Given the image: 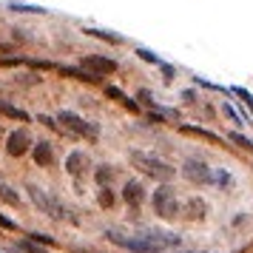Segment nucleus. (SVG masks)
Instances as JSON below:
<instances>
[{
  "label": "nucleus",
  "instance_id": "nucleus-16",
  "mask_svg": "<svg viewBox=\"0 0 253 253\" xmlns=\"http://www.w3.org/2000/svg\"><path fill=\"white\" fill-rule=\"evenodd\" d=\"M179 128H182V131H188V134H199V137H208L211 142H216V145L222 142L216 134H211V131H205V128H196V126H179Z\"/></svg>",
  "mask_w": 253,
  "mask_h": 253
},
{
  "label": "nucleus",
  "instance_id": "nucleus-10",
  "mask_svg": "<svg viewBox=\"0 0 253 253\" xmlns=\"http://www.w3.org/2000/svg\"><path fill=\"white\" fill-rule=\"evenodd\" d=\"M35 162L37 165H51V145L48 142H35Z\"/></svg>",
  "mask_w": 253,
  "mask_h": 253
},
{
  "label": "nucleus",
  "instance_id": "nucleus-19",
  "mask_svg": "<svg viewBox=\"0 0 253 253\" xmlns=\"http://www.w3.org/2000/svg\"><path fill=\"white\" fill-rule=\"evenodd\" d=\"M230 142H236V145H242V148H253L251 139H245L242 134H230Z\"/></svg>",
  "mask_w": 253,
  "mask_h": 253
},
{
  "label": "nucleus",
  "instance_id": "nucleus-11",
  "mask_svg": "<svg viewBox=\"0 0 253 253\" xmlns=\"http://www.w3.org/2000/svg\"><path fill=\"white\" fill-rule=\"evenodd\" d=\"M97 202H100V208H103V211H111V208L117 205V194L111 191V188H100V194H97Z\"/></svg>",
  "mask_w": 253,
  "mask_h": 253
},
{
  "label": "nucleus",
  "instance_id": "nucleus-12",
  "mask_svg": "<svg viewBox=\"0 0 253 253\" xmlns=\"http://www.w3.org/2000/svg\"><path fill=\"white\" fill-rule=\"evenodd\" d=\"M105 94H108V97H114V100H120V103H126L131 111H139V105L134 103V100H128L126 94L120 91V88H114V85H108V88H105Z\"/></svg>",
  "mask_w": 253,
  "mask_h": 253
},
{
  "label": "nucleus",
  "instance_id": "nucleus-15",
  "mask_svg": "<svg viewBox=\"0 0 253 253\" xmlns=\"http://www.w3.org/2000/svg\"><path fill=\"white\" fill-rule=\"evenodd\" d=\"M0 111L6 117H14V120H23V123H29V114L26 111H20V108H14V105H9V103H0Z\"/></svg>",
  "mask_w": 253,
  "mask_h": 253
},
{
  "label": "nucleus",
  "instance_id": "nucleus-13",
  "mask_svg": "<svg viewBox=\"0 0 253 253\" xmlns=\"http://www.w3.org/2000/svg\"><path fill=\"white\" fill-rule=\"evenodd\" d=\"M0 199H3V202H6V205H20V196H17V191H12V188H9V185H3L0 182Z\"/></svg>",
  "mask_w": 253,
  "mask_h": 253
},
{
  "label": "nucleus",
  "instance_id": "nucleus-8",
  "mask_svg": "<svg viewBox=\"0 0 253 253\" xmlns=\"http://www.w3.org/2000/svg\"><path fill=\"white\" fill-rule=\"evenodd\" d=\"M29 145H32V137H29V131H26V128H17V131H12V134H9L6 151H9L12 157H23L26 151H29Z\"/></svg>",
  "mask_w": 253,
  "mask_h": 253
},
{
  "label": "nucleus",
  "instance_id": "nucleus-5",
  "mask_svg": "<svg viewBox=\"0 0 253 253\" xmlns=\"http://www.w3.org/2000/svg\"><path fill=\"white\" fill-rule=\"evenodd\" d=\"M120 199L126 202V208L134 213V216H139V211H142V202H145V188L137 182V179H131V182L123 185V194H120Z\"/></svg>",
  "mask_w": 253,
  "mask_h": 253
},
{
  "label": "nucleus",
  "instance_id": "nucleus-4",
  "mask_svg": "<svg viewBox=\"0 0 253 253\" xmlns=\"http://www.w3.org/2000/svg\"><path fill=\"white\" fill-rule=\"evenodd\" d=\"M182 211H185V222L188 225H205L208 216H211V205H208L205 196H199V194L185 196Z\"/></svg>",
  "mask_w": 253,
  "mask_h": 253
},
{
  "label": "nucleus",
  "instance_id": "nucleus-18",
  "mask_svg": "<svg viewBox=\"0 0 253 253\" xmlns=\"http://www.w3.org/2000/svg\"><path fill=\"white\" fill-rule=\"evenodd\" d=\"M233 94H239L242 100H245V105H248V108H253V94H248L245 88H233Z\"/></svg>",
  "mask_w": 253,
  "mask_h": 253
},
{
  "label": "nucleus",
  "instance_id": "nucleus-20",
  "mask_svg": "<svg viewBox=\"0 0 253 253\" xmlns=\"http://www.w3.org/2000/svg\"><path fill=\"white\" fill-rule=\"evenodd\" d=\"M37 120H40V123H43V126H48V128H57V123H54V120H51V117H46V114H40V117H37Z\"/></svg>",
  "mask_w": 253,
  "mask_h": 253
},
{
  "label": "nucleus",
  "instance_id": "nucleus-7",
  "mask_svg": "<svg viewBox=\"0 0 253 253\" xmlns=\"http://www.w3.org/2000/svg\"><path fill=\"white\" fill-rule=\"evenodd\" d=\"M83 69H88L91 74L103 77V74H114L117 63L114 60H108V57H100V54H88V57H83Z\"/></svg>",
  "mask_w": 253,
  "mask_h": 253
},
{
  "label": "nucleus",
  "instance_id": "nucleus-17",
  "mask_svg": "<svg viewBox=\"0 0 253 253\" xmlns=\"http://www.w3.org/2000/svg\"><path fill=\"white\" fill-rule=\"evenodd\" d=\"M222 111H225V117H228V120H233V123H236V126H245V123H242V117L236 114V111H233V108H230V103L225 105V108H222Z\"/></svg>",
  "mask_w": 253,
  "mask_h": 253
},
{
  "label": "nucleus",
  "instance_id": "nucleus-9",
  "mask_svg": "<svg viewBox=\"0 0 253 253\" xmlns=\"http://www.w3.org/2000/svg\"><path fill=\"white\" fill-rule=\"evenodd\" d=\"M83 165H85V154H83V151H71L69 160H66V171L74 173V176H80V173L85 171Z\"/></svg>",
  "mask_w": 253,
  "mask_h": 253
},
{
  "label": "nucleus",
  "instance_id": "nucleus-2",
  "mask_svg": "<svg viewBox=\"0 0 253 253\" xmlns=\"http://www.w3.org/2000/svg\"><path fill=\"white\" fill-rule=\"evenodd\" d=\"M29 196H32V202L40 208V213H46V216H51V219H60V222H71V225H77V216L60 202L57 196L46 194V191L37 188V185H29Z\"/></svg>",
  "mask_w": 253,
  "mask_h": 253
},
{
  "label": "nucleus",
  "instance_id": "nucleus-1",
  "mask_svg": "<svg viewBox=\"0 0 253 253\" xmlns=\"http://www.w3.org/2000/svg\"><path fill=\"white\" fill-rule=\"evenodd\" d=\"M185 179L199 188H211V191H230L233 188V176L225 168H211L202 160H185Z\"/></svg>",
  "mask_w": 253,
  "mask_h": 253
},
{
  "label": "nucleus",
  "instance_id": "nucleus-14",
  "mask_svg": "<svg viewBox=\"0 0 253 253\" xmlns=\"http://www.w3.org/2000/svg\"><path fill=\"white\" fill-rule=\"evenodd\" d=\"M94 176H97V182H100V188H108V182H111V176H114V168H108V165H100Z\"/></svg>",
  "mask_w": 253,
  "mask_h": 253
},
{
  "label": "nucleus",
  "instance_id": "nucleus-6",
  "mask_svg": "<svg viewBox=\"0 0 253 253\" xmlns=\"http://www.w3.org/2000/svg\"><path fill=\"white\" fill-rule=\"evenodd\" d=\"M57 120H60V123H66V126H69L71 131H74V134H83L85 139H97V137H100V128L91 126V123H85L83 117L71 114V111H60Z\"/></svg>",
  "mask_w": 253,
  "mask_h": 253
},
{
  "label": "nucleus",
  "instance_id": "nucleus-3",
  "mask_svg": "<svg viewBox=\"0 0 253 253\" xmlns=\"http://www.w3.org/2000/svg\"><path fill=\"white\" fill-rule=\"evenodd\" d=\"M131 162L139 165L151 179H157V182H162V185H168L173 176H176V171H173L168 162H162L160 157H151V154H142V151H134V154H131Z\"/></svg>",
  "mask_w": 253,
  "mask_h": 253
}]
</instances>
